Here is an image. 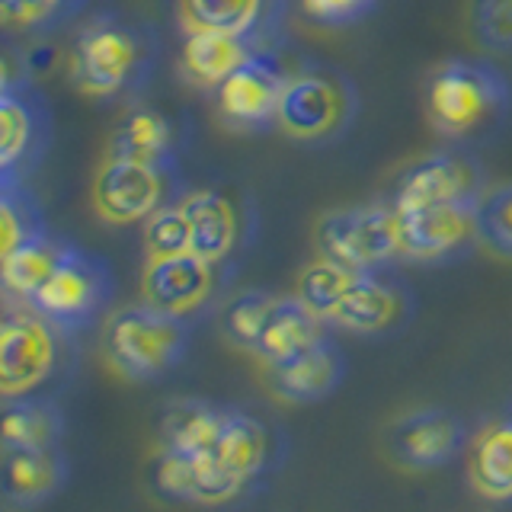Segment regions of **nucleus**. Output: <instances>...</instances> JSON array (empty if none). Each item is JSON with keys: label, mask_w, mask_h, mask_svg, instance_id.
<instances>
[{"label": "nucleus", "mask_w": 512, "mask_h": 512, "mask_svg": "<svg viewBox=\"0 0 512 512\" xmlns=\"http://www.w3.org/2000/svg\"><path fill=\"white\" fill-rule=\"evenodd\" d=\"M295 295L327 324L352 333H391L410 317V301L394 282L372 269H346L333 260H314L301 269Z\"/></svg>", "instance_id": "nucleus-1"}, {"label": "nucleus", "mask_w": 512, "mask_h": 512, "mask_svg": "<svg viewBox=\"0 0 512 512\" xmlns=\"http://www.w3.org/2000/svg\"><path fill=\"white\" fill-rule=\"evenodd\" d=\"M100 349L116 375L128 381H148L183 362L189 349V330L183 317L164 314L141 301L116 308L103 320Z\"/></svg>", "instance_id": "nucleus-2"}, {"label": "nucleus", "mask_w": 512, "mask_h": 512, "mask_svg": "<svg viewBox=\"0 0 512 512\" xmlns=\"http://www.w3.org/2000/svg\"><path fill=\"white\" fill-rule=\"evenodd\" d=\"M148 55V45L135 26L116 20V16H96L74 39L71 84L96 100L119 96L135 80H141Z\"/></svg>", "instance_id": "nucleus-3"}, {"label": "nucleus", "mask_w": 512, "mask_h": 512, "mask_svg": "<svg viewBox=\"0 0 512 512\" xmlns=\"http://www.w3.org/2000/svg\"><path fill=\"white\" fill-rule=\"evenodd\" d=\"M509 103V84L487 64L448 61L432 74L426 90L429 119L442 135H471Z\"/></svg>", "instance_id": "nucleus-4"}, {"label": "nucleus", "mask_w": 512, "mask_h": 512, "mask_svg": "<svg viewBox=\"0 0 512 512\" xmlns=\"http://www.w3.org/2000/svg\"><path fill=\"white\" fill-rule=\"evenodd\" d=\"M314 244L324 260L346 269H378L397 260L400 253V221L397 205H349L327 212L314 228Z\"/></svg>", "instance_id": "nucleus-5"}, {"label": "nucleus", "mask_w": 512, "mask_h": 512, "mask_svg": "<svg viewBox=\"0 0 512 512\" xmlns=\"http://www.w3.org/2000/svg\"><path fill=\"white\" fill-rule=\"evenodd\" d=\"M109 295H112V279L106 263L71 244H64L55 272L32 295L29 308H36L45 320H52L61 333H77L103 311Z\"/></svg>", "instance_id": "nucleus-6"}, {"label": "nucleus", "mask_w": 512, "mask_h": 512, "mask_svg": "<svg viewBox=\"0 0 512 512\" xmlns=\"http://www.w3.org/2000/svg\"><path fill=\"white\" fill-rule=\"evenodd\" d=\"M61 330L36 308H7L0 324V394L26 397L55 375Z\"/></svg>", "instance_id": "nucleus-7"}, {"label": "nucleus", "mask_w": 512, "mask_h": 512, "mask_svg": "<svg viewBox=\"0 0 512 512\" xmlns=\"http://www.w3.org/2000/svg\"><path fill=\"white\" fill-rule=\"evenodd\" d=\"M349 116L352 90L343 84V77L327 71H301L288 77L276 125L288 138L317 144L340 135Z\"/></svg>", "instance_id": "nucleus-8"}, {"label": "nucleus", "mask_w": 512, "mask_h": 512, "mask_svg": "<svg viewBox=\"0 0 512 512\" xmlns=\"http://www.w3.org/2000/svg\"><path fill=\"white\" fill-rule=\"evenodd\" d=\"M52 138V116L42 96L29 84H16L7 74L0 87V176L13 186L39 164Z\"/></svg>", "instance_id": "nucleus-9"}, {"label": "nucleus", "mask_w": 512, "mask_h": 512, "mask_svg": "<svg viewBox=\"0 0 512 512\" xmlns=\"http://www.w3.org/2000/svg\"><path fill=\"white\" fill-rule=\"evenodd\" d=\"M288 77L272 52H250V58L224 80L218 93V112L237 132H263L276 125L279 103Z\"/></svg>", "instance_id": "nucleus-10"}, {"label": "nucleus", "mask_w": 512, "mask_h": 512, "mask_svg": "<svg viewBox=\"0 0 512 512\" xmlns=\"http://www.w3.org/2000/svg\"><path fill=\"white\" fill-rule=\"evenodd\" d=\"M477 202H436V205L397 208L400 253H404V260L436 263L468 250L474 240H480Z\"/></svg>", "instance_id": "nucleus-11"}, {"label": "nucleus", "mask_w": 512, "mask_h": 512, "mask_svg": "<svg viewBox=\"0 0 512 512\" xmlns=\"http://www.w3.org/2000/svg\"><path fill=\"white\" fill-rule=\"evenodd\" d=\"M218 279L221 263L199 253L148 256L141 272V298L157 311L186 320L215 298Z\"/></svg>", "instance_id": "nucleus-12"}, {"label": "nucleus", "mask_w": 512, "mask_h": 512, "mask_svg": "<svg viewBox=\"0 0 512 512\" xmlns=\"http://www.w3.org/2000/svg\"><path fill=\"white\" fill-rule=\"evenodd\" d=\"M461 442V420L442 407H420L397 416L388 426V436H384V448H388L391 461L410 471L442 468L461 452Z\"/></svg>", "instance_id": "nucleus-13"}, {"label": "nucleus", "mask_w": 512, "mask_h": 512, "mask_svg": "<svg viewBox=\"0 0 512 512\" xmlns=\"http://www.w3.org/2000/svg\"><path fill=\"white\" fill-rule=\"evenodd\" d=\"M164 205V170L106 157L93 176V208L109 224H135Z\"/></svg>", "instance_id": "nucleus-14"}, {"label": "nucleus", "mask_w": 512, "mask_h": 512, "mask_svg": "<svg viewBox=\"0 0 512 512\" xmlns=\"http://www.w3.org/2000/svg\"><path fill=\"white\" fill-rule=\"evenodd\" d=\"M484 196V176L477 164L461 154H429L404 173L397 186V208L436 202H477Z\"/></svg>", "instance_id": "nucleus-15"}, {"label": "nucleus", "mask_w": 512, "mask_h": 512, "mask_svg": "<svg viewBox=\"0 0 512 512\" xmlns=\"http://www.w3.org/2000/svg\"><path fill=\"white\" fill-rule=\"evenodd\" d=\"M154 480L160 493H167L170 500L199 503V506H224L234 503L250 484L234 477L215 455H157Z\"/></svg>", "instance_id": "nucleus-16"}, {"label": "nucleus", "mask_w": 512, "mask_h": 512, "mask_svg": "<svg viewBox=\"0 0 512 512\" xmlns=\"http://www.w3.org/2000/svg\"><path fill=\"white\" fill-rule=\"evenodd\" d=\"M346 372L343 352L330 340H320L317 346L298 352L285 362H263V381L272 397L285 404H308L320 400L330 391L340 388Z\"/></svg>", "instance_id": "nucleus-17"}, {"label": "nucleus", "mask_w": 512, "mask_h": 512, "mask_svg": "<svg viewBox=\"0 0 512 512\" xmlns=\"http://www.w3.org/2000/svg\"><path fill=\"white\" fill-rule=\"evenodd\" d=\"M68 484L61 448H4L0 493L7 506H39Z\"/></svg>", "instance_id": "nucleus-18"}, {"label": "nucleus", "mask_w": 512, "mask_h": 512, "mask_svg": "<svg viewBox=\"0 0 512 512\" xmlns=\"http://www.w3.org/2000/svg\"><path fill=\"white\" fill-rule=\"evenodd\" d=\"M324 317H317L298 295L276 298L269 308V317L263 324L260 340L253 346V356L263 362H285L298 356V352L317 346L324 336Z\"/></svg>", "instance_id": "nucleus-19"}, {"label": "nucleus", "mask_w": 512, "mask_h": 512, "mask_svg": "<svg viewBox=\"0 0 512 512\" xmlns=\"http://www.w3.org/2000/svg\"><path fill=\"white\" fill-rule=\"evenodd\" d=\"M256 48L244 36H231V32H212V29H199V32H186V45H183V74L202 90H218L224 80H228L240 64L250 58Z\"/></svg>", "instance_id": "nucleus-20"}, {"label": "nucleus", "mask_w": 512, "mask_h": 512, "mask_svg": "<svg viewBox=\"0 0 512 512\" xmlns=\"http://www.w3.org/2000/svg\"><path fill=\"white\" fill-rule=\"evenodd\" d=\"M224 420H228V410L208 404V400H176L160 423V452L215 455Z\"/></svg>", "instance_id": "nucleus-21"}, {"label": "nucleus", "mask_w": 512, "mask_h": 512, "mask_svg": "<svg viewBox=\"0 0 512 512\" xmlns=\"http://www.w3.org/2000/svg\"><path fill=\"white\" fill-rule=\"evenodd\" d=\"M192 231V253L224 263L237 244V215L234 205L215 189H196L180 199Z\"/></svg>", "instance_id": "nucleus-22"}, {"label": "nucleus", "mask_w": 512, "mask_h": 512, "mask_svg": "<svg viewBox=\"0 0 512 512\" xmlns=\"http://www.w3.org/2000/svg\"><path fill=\"white\" fill-rule=\"evenodd\" d=\"M215 458L244 484H253L272 461V436L269 429L244 410H228L215 445Z\"/></svg>", "instance_id": "nucleus-23"}, {"label": "nucleus", "mask_w": 512, "mask_h": 512, "mask_svg": "<svg viewBox=\"0 0 512 512\" xmlns=\"http://www.w3.org/2000/svg\"><path fill=\"white\" fill-rule=\"evenodd\" d=\"M106 157L138 160V164L167 170L173 157V125L154 109H135L109 135Z\"/></svg>", "instance_id": "nucleus-24"}, {"label": "nucleus", "mask_w": 512, "mask_h": 512, "mask_svg": "<svg viewBox=\"0 0 512 512\" xmlns=\"http://www.w3.org/2000/svg\"><path fill=\"white\" fill-rule=\"evenodd\" d=\"M471 487L487 500H512V420L487 426L468 455Z\"/></svg>", "instance_id": "nucleus-25"}, {"label": "nucleus", "mask_w": 512, "mask_h": 512, "mask_svg": "<svg viewBox=\"0 0 512 512\" xmlns=\"http://www.w3.org/2000/svg\"><path fill=\"white\" fill-rule=\"evenodd\" d=\"M61 253H64V244L48 231L23 240V244H16L13 250H4V266H0L4 292L10 298H20L23 304H29L32 295H36L48 282V276L55 272Z\"/></svg>", "instance_id": "nucleus-26"}, {"label": "nucleus", "mask_w": 512, "mask_h": 512, "mask_svg": "<svg viewBox=\"0 0 512 512\" xmlns=\"http://www.w3.org/2000/svg\"><path fill=\"white\" fill-rule=\"evenodd\" d=\"M269 0H176V20L186 32L212 29L253 39Z\"/></svg>", "instance_id": "nucleus-27"}, {"label": "nucleus", "mask_w": 512, "mask_h": 512, "mask_svg": "<svg viewBox=\"0 0 512 512\" xmlns=\"http://www.w3.org/2000/svg\"><path fill=\"white\" fill-rule=\"evenodd\" d=\"M64 420L52 400L10 397L4 410V448H55Z\"/></svg>", "instance_id": "nucleus-28"}, {"label": "nucleus", "mask_w": 512, "mask_h": 512, "mask_svg": "<svg viewBox=\"0 0 512 512\" xmlns=\"http://www.w3.org/2000/svg\"><path fill=\"white\" fill-rule=\"evenodd\" d=\"M144 253L148 256L192 253V231L183 202H164L151 218H144Z\"/></svg>", "instance_id": "nucleus-29"}, {"label": "nucleus", "mask_w": 512, "mask_h": 512, "mask_svg": "<svg viewBox=\"0 0 512 512\" xmlns=\"http://www.w3.org/2000/svg\"><path fill=\"white\" fill-rule=\"evenodd\" d=\"M477 234L487 250L512 256V183L484 189L477 202Z\"/></svg>", "instance_id": "nucleus-30"}, {"label": "nucleus", "mask_w": 512, "mask_h": 512, "mask_svg": "<svg viewBox=\"0 0 512 512\" xmlns=\"http://www.w3.org/2000/svg\"><path fill=\"white\" fill-rule=\"evenodd\" d=\"M0 234H4V250H13L23 240L45 234L39 208L32 205L20 183L4 186V192H0Z\"/></svg>", "instance_id": "nucleus-31"}, {"label": "nucleus", "mask_w": 512, "mask_h": 512, "mask_svg": "<svg viewBox=\"0 0 512 512\" xmlns=\"http://www.w3.org/2000/svg\"><path fill=\"white\" fill-rule=\"evenodd\" d=\"M272 301H276V295H266V292H244L231 301L228 314H224V330H228V336L240 349L253 352L269 317Z\"/></svg>", "instance_id": "nucleus-32"}, {"label": "nucleus", "mask_w": 512, "mask_h": 512, "mask_svg": "<svg viewBox=\"0 0 512 512\" xmlns=\"http://www.w3.org/2000/svg\"><path fill=\"white\" fill-rule=\"evenodd\" d=\"M474 32L480 45L509 52L512 48V0H474Z\"/></svg>", "instance_id": "nucleus-33"}, {"label": "nucleus", "mask_w": 512, "mask_h": 512, "mask_svg": "<svg viewBox=\"0 0 512 512\" xmlns=\"http://www.w3.org/2000/svg\"><path fill=\"white\" fill-rule=\"evenodd\" d=\"M74 0H0V20L13 29H36L55 23Z\"/></svg>", "instance_id": "nucleus-34"}, {"label": "nucleus", "mask_w": 512, "mask_h": 512, "mask_svg": "<svg viewBox=\"0 0 512 512\" xmlns=\"http://www.w3.org/2000/svg\"><path fill=\"white\" fill-rule=\"evenodd\" d=\"M378 0H301L304 13L311 20L324 23V26H346V23H356L362 16L372 10Z\"/></svg>", "instance_id": "nucleus-35"}]
</instances>
